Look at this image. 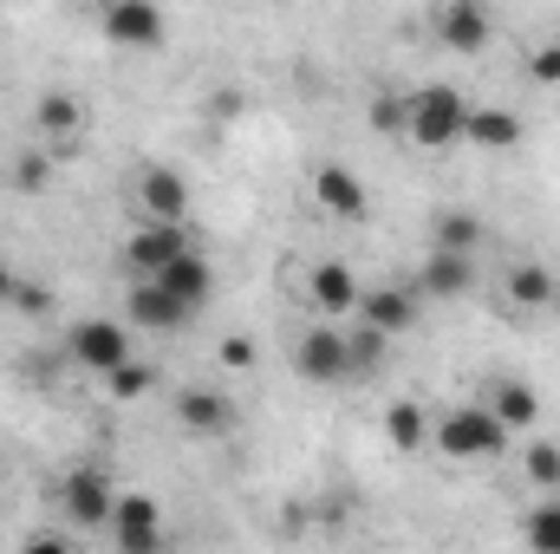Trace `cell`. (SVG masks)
Masks as SVG:
<instances>
[{"label": "cell", "mask_w": 560, "mask_h": 554, "mask_svg": "<svg viewBox=\"0 0 560 554\" xmlns=\"http://www.w3.org/2000/svg\"><path fill=\"white\" fill-rule=\"evenodd\" d=\"M522 470H528V483H535V489H548V496H555V489H560V443H548V437H541V443H528V450H522Z\"/></svg>", "instance_id": "obj_25"}, {"label": "cell", "mask_w": 560, "mask_h": 554, "mask_svg": "<svg viewBox=\"0 0 560 554\" xmlns=\"http://www.w3.org/2000/svg\"><path fill=\"white\" fill-rule=\"evenodd\" d=\"M489 412L502 417L509 430H528V424H541V392L522 385V379H502V385L489 392Z\"/></svg>", "instance_id": "obj_20"}, {"label": "cell", "mask_w": 560, "mask_h": 554, "mask_svg": "<svg viewBox=\"0 0 560 554\" xmlns=\"http://www.w3.org/2000/svg\"><path fill=\"white\" fill-rule=\"evenodd\" d=\"M131 326H143V333H183L189 320H196V307H183L170 287H156L150 275H138V287H131Z\"/></svg>", "instance_id": "obj_9"}, {"label": "cell", "mask_w": 560, "mask_h": 554, "mask_svg": "<svg viewBox=\"0 0 560 554\" xmlns=\"http://www.w3.org/2000/svg\"><path fill=\"white\" fill-rule=\"evenodd\" d=\"M463 118H469V105H463L456 85H418V92L405 99V138L418 143V150L463 143Z\"/></svg>", "instance_id": "obj_2"}, {"label": "cell", "mask_w": 560, "mask_h": 554, "mask_svg": "<svg viewBox=\"0 0 560 554\" xmlns=\"http://www.w3.org/2000/svg\"><path fill=\"white\" fill-rule=\"evenodd\" d=\"M359 313H365V326L398 339L418 326V287H372V293H359Z\"/></svg>", "instance_id": "obj_15"}, {"label": "cell", "mask_w": 560, "mask_h": 554, "mask_svg": "<svg viewBox=\"0 0 560 554\" xmlns=\"http://www.w3.org/2000/svg\"><path fill=\"white\" fill-rule=\"evenodd\" d=\"M46 183H52V150H20L13 157V189L20 196H46Z\"/></svg>", "instance_id": "obj_24"}, {"label": "cell", "mask_w": 560, "mask_h": 554, "mask_svg": "<svg viewBox=\"0 0 560 554\" xmlns=\"http://www.w3.org/2000/svg\"><path fill=\"white\" fill-rule=\"evenodd\" d=\"M176 255H189V229H183V222H156V216H150L138 235L125 242V268H131V275H156V268H170Z\"/></svg>", "instance_id": "obj_6"}, {"label": "cell", "mask_w": 560, "mask_h": 554, "mask_svg": "<svg viewBox=\"0 0 560 554\" xmlns=\"http://www.w3.org/2000/svg\"><path fill=\"white\" fill-rule=\"evenodd\" d=\"M560 287H555V268H541V262H522V268H509V300L515 307H548Z\"/></svg>", "instance_id": "obj_23"}, {"label": "cell", "mask_w": 560, "mask_h": 554, "mask_svg": "<svg viewBox=\"0 0 560 554\" xmlns=\"http://www.w3.org/2000/svg\"><path fill=\"white\" fill-rule=\"evenodd\" d=\"M7 307H20V313H33V320H46L52 313V287L33 275H13V293H7Z\"/></svg>", "instance_id": "obj_27"}, {"label": "cell", "mask_w": 560, "mask_h": 554, "mask_svg": "<svg viewBox=\"0 0 560 554\" xmlns=\"http://www.w3.org/2000/svg\"><path fill=\"white\" fill-rule=\"evenodd\" d=\"M7 293H13V268L0 262V307H7Z\"/></svg>", "instance_id": "obj_33"}, {"label": "cell", "mask_w": 560, "mask_h": 554, "mask_svg": "<svg viewBox=\"0 0 560 554\" xmlns=\"http://www.w3.org/2000/svg\"><path fill=\"white\" fill-rule=\"evenodd\" d=\"M463 143H482V150H515L522 143V118L509 105H482L463 118Z\"/></svg>", "instance_id": "obj_19"}, {"label": "cell", "mask_w": 560, "mask_h": 554, "mask_svg": "<svg viewBox=\"0 0 560 554\" xmlns=\"http://www.w3.org/2000/svg\"><path fill=\"white\" fill-rule=\"evenodd\" d=\"M430 443L450 457V463H482V457H502L509 450V424L489 412V405H456L430 424Z\"/></svg>", "instance_id": "obj_1"}, {"label": "cell", "mask_w": 560, "mask_h": 554, "mask_svg": "<svg viewBox=\"0 0 560 554\" xmlns=\"http://www.w3.org/2000/svg\"><path fill=\"white\" fill-rule=\"evenodd\" d=\"M489 242V229H482V216H469V209H443L436 222H430V249H463V255H476Z\"/></svg>", "instance_id": "obj_21"}, {"label": "cell", "mask_w": 560, "mask_h": 554, "mask_svg": "<svg viewBox=\"0 0 560 554\" xmlns=\"http://www.w3.org/2000/svg\"><path fill=\"white\" fill-rule=\"evenodd\" d=\"M222 366H229V372H248V366H255V339H248V333L222 339Z\"/></svg>", "instance_id": "obj_32"}, {"label": "cell", "mask_w": 560, "mask_h": 554, "mask_svg": "<svg viewBox=\"0 0 560 554\" xmlns=\"http://www.w3.org/2000/svg\"><path fill=\"white\" fill-rule=\"evenodd\" d=\"M385 437H392V450H423L430 443V417H423L418 399H398L385 412Z\"/></svg>", "instance_id": "obj_22"}, {"label": "cell", "mask_w": 560, "mask_h": 554, "mask_svg": "<svg viewBox=\"0 0 560 554\" xmlns=\"http://www.w3.org/2000/svg\"><path fill=\"white\" fill-rule=\"evenodd\" d=\"M59 496H66V516H72L79 529H112V503H118V489H112L98 470H72Z\"/></svg>", "instance_id": "obj_13"}, {"label": "cell", "mask_w": 560, "mask_h": 554, "mask_svg": "<svg viewBox=\"0 0 560 554\" xmlns=\"http://www.w3.org/2000/svg\"><path fill=\"white\" fill-rule=\"evenodd\" d=\"M150 280H156V287H170V293H176L183 307H196V313H202V307H209V293H215V268H209L196 249H189V255H176L170 268H156Z\"/></svg>", "instance_id": "obj_18"}, {"label": "cell", "mask_w": 560, "mask_h": 554, "mask_svg": "<svg viewBox=\"0 0 560 554\" xmlns=\"http://www.w3.org/2000/svg\"><path fill=\"white\" fill-rule=\"evenodd\" d=\"M66 353L85 366V372H112V366H125L131 359V333L118 326V320H79L72 333H66Z\"/></svg>", "instance_id": "obj_3"}, {"label": "cell", "mask_w": 560, "mask_h": 554, "mask_svg": "<svg viewBox=\"0 0 560 554\" xmlns=\"http://www.w3.org/2000/svg\"><path fill=\"white\" fill-rule=\"evenodd\" d=\"M79 131H85V105H79L72 92H46V99H39V138L52 150V163L79 157Z\"/></svg>", "instance_id": "obj_12"}, {"label": "cell", "mask_w": 560, "mask_h": 554, "mask_svg": "<svg viewBox=\"0 0 560 554\" xmlns=\"http://www.w3.org/2000/svg\"><path fill=\"white\" fill-rule=\"evenodd\" d=\"M138 203H143V216H156V222H183L189 216V183L156 163V170L138 176Z\"/></svg>", "instance_id": "obj_17"}, {"label": "cell", "mask_w": 560, "mask_h": 554, "mask_svg": "<svg viewBox=\"0 0 560 554\" xmlns=\"http://www.w3.org/2000/svg\"><path fill=\"white\" fill-rule=\"evenodd\" d=\"M528 79H535V85H560V39L535 46V59H528Z\"/></svg>", "instance_id": "obj_31"}, {"label": "cell", "mask_w": 560, "mask_h": 554, "mask_svg": "<svg viewBox=\"0 0 560 554\" xmlns=\"http://www.w3.org/2000/svg\"><path fill=\"white\" fill-rule=\"evenodd\" d=\"M313 203H319L326 216H339V222H365V216H372V196H365V183H359L346 163H319V170H313Z\"/></svg>", "instance_id": "obj_7"}, {"label": "cell", "mask_w": 560, "mask_h": 554, "mask_svg": "<svg viewBox=\"0 0 560 554\" xmlns=\"http://www.w3.org/2000/svg\"><path fill=\"white\" fill-rule=\"evenodd\" d=\"M365 118H372V131H405V99H392V92H378V99L365 105Z\"/></svg>", "instance_id": "obj_30"}, {"label": "cell", "mask_w": 560, "mask_h": 554, "mask_svg": "<svg viewBox=\"0 0 560 554\" xmlns=\"http://www.w3.org/2000/svg\"><path fill=\"white\" fill-rule=\"evenodd\" d=\"M359 293H365V287H359V275H352L346 262H319V268L306 275V300H313L326 320L352 313V307H359Z\"/></svg>", "instance_id": "obj_16"}, {"label": "cell", "mask_w": 560, "mask_h": 554, "mask_svg": "<svg viewBox=\"0 0 560 554\" xmlns=\"http://www.w3.org/2000/svg\"><path fill=\"white\" fill-rule=\"evenodd\" d=\"M105 39L112 46H138V53L163 46V7L156 0H112L105 7Z\"/></svg>", "instance_id": "obj_8"}, {"label": "cell", "mask_w": 560, "mask_h": 554, "mask_svg": "<svg viewBox=\"0 0 560 554\" xmlns=\"http://www.w3.org/2000/svg\"><path fill=\"white\" fill-rule=\"evenodd\" d=\"M430 26H436V46H450V53H482V46L495 39L489 0H443Z\"/></svg>", "instance_id": "obj_4"}, {"label": "cell", "mask_w": 560, "mask_h": 554, "mask_svg": "<svg viewBox=\"0 0 560 554\" xmlns=\"http://www.w3.org/2000/svg\"><path fill=\"white\" fill-rule=\"evenodd\" d=\"M469 287H476V255H463V249H430V255H423L418 293H436V300H463Z\"/></svg>", "instance_id": "obj_14"}, {"label": "cell", "mask_w": 560, "mask_h": 554, "mask_svg": "<svg viewBox=\"0 0 560 554\" xmlns=\"http://www.w3.org/2000/svg\"><path fill=\"white\" fill-rule=\"evenodd\" d=\"M346 346H352V372H372V366L385 359V346H392V333H378V326H359V333H352Z\"/></svg>", "instance_id": "obj_29"}, {"label": "cell", "mask_w": 560, "mask_h": 554, "mask_svg": "<svg viewBox=\"0 0 560 554\" xmlns=\"http://www.w3.org/2000/svg\"><path fill=\"white\" fill-rule=\"evenodd\" d=\"M293 366H300V379H313V385H339V379H352V346H346L339 326H313V333L293 346Z\"/></svg>", "instance_id": "obj_5"}, {"label": "cell", "mask_w": 560, "mask_h": 554, "mask_svg": "<svg viewBox=\"0 0 560 554\" xmlns=\"http://www.w3.org/2000/svg\"><path fill=\"white\" fill-rule=\"evenodd\" d=\"M150 385H156V372L138 366V359H125V366H112V372H105V392H112V399H143Z\"/></svg>", "instance_id": "obj_26"}, {"label": "cell", "mask_w": 560, "mask_h": 554, "mask_svg": "<svg viewBox=\"0 0 560 554\" xmlns=\"http://www.w3.org/2000/svg\"><path fill=\"white\" fill-rule=\"evenodd\" d=\"M522 535H528L541 554H560V503H541V509L528 516V529H522Z\"/></svg>", "instance_id": "obj_28"}, {"label": "cell", "mask_w": 560, "mask_h": 554, "mask_svg": "<svg viewBox=\"0 0 560 554\" xmlns=\"http://www.w3.org/2000/svg\"><path fill=\"white\" fill-rule=\"evenodd\" d=\"M176 424L196 430V437H229V430H235V405H229V392H215V385H183V392H176Z\"/></svg>", "instance_id": "obj_11"}, {"label": "cell", "mask_w": 560, "mask_h": 554, "mask_svg": "<svg viewBox=\"0 0 560 554\" xmlns=\"http://www.w3.org/2000/svg\"><path fill=\"white\" fill-rule=\"evenodd\" d=\"M555 287H560V275H555ZM555 300H560V293H555Z\"/></svg>", "instance_id": "obj_34"}, {"label": "cell", "mask_w": 560, "mask_h": 554, "mask_svg": "<svg viewBox=\"0 0 560 554\" xmlns=\"http://www.w3.org/2000/svg\"><path fill=\"white\" fill-rule=\"evenodd\" d=\"M112 535H118V549L125 554H150L163 542V516H156V496H118L112 503Z\"/></svg>", "instance_id": "obj_10"}]
</instances>
